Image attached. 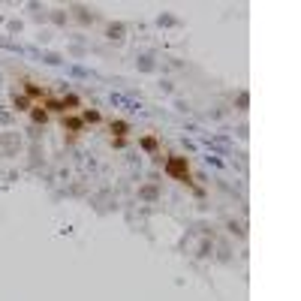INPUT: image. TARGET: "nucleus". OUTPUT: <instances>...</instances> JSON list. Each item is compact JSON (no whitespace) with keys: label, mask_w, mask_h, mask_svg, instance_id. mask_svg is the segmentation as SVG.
<instances>
[{"label":"nucleus","mask_w":301,"mask_h":301,"mask_svg":"<svg viewBox=\"0 0 301 301\" xmlns=\"http://www.w3.org/2000/svg\"><path fill=\"white\" fill-rule=\"evenodd\" d=\"M58 121H61V127H64V130L69 133V142H72L75 135H78L81 130H85V121H81L78 115H61Z\"/></svg>","instance_id":"nucleus-1"},{"label":"nucleus","mask_w":301,"mask_h":301,"mask_svg":"<svg viewBox=\"0 0 301 301\" xmlns=\"http://www.w3.org/2000/svg\"><path fill=\"white\" fill-rule=\"evenodd\" d=\"M142 145H145V148H148V151H154V148H157V139H151V135H148V139H145V142H142Z\"/></svg>","instance_id":"nucleus-10"},{"label":"nucleus","mask_w":301,"mask_h":301,"mask_svg":"<svg viewBox=\"0 0 301 301\" xmlns=\"http://www.w3.org/2000/svg\"><path fill=\"white\" fill-rule=\"evenodd\" d=\"M12 105H15L18 112H31V108H34V102L28 100L24 94H12Z\"/></svg>","instance_id":"nucleus-8"},{"label":"nucleus","mask_w":301,"mask_h":301,"mask_svg":"<svg viewBox=\"0 0 301 301\" xmlns=\"http://www.w3.org/2000/svg\"><path fill=\"white\" fill-rule=\"evenodd\" d=\"M108 130L118 135V139H124V135L130 133V124H127V121H121V118H118V121L112 118V121H108Z\"/></svg>","instance_id":"nucleus-5"},{"label":"nucleus","mask_w":301,"mask_h":301,"mask_svg":"<svg viewBox=\"0 0 301 301\" xmlns=\"http://www.w3.org/2000/svg\"><path fill=\"white\" fill-rule=\"evenodd\" d=\"M24 97L31 102H42L45 97H48V91L42 88V85H36V81H31V78H24Z\"/></svg>","instance_id":"nucleus-2"},{"label":"nucleus","mask_w":301,"mask_h":301,"mask_svg":"<svg viewBox=\"0 0 301 301\" xmlns=\"http://www.w3.org/2000/svg\"><path fill=\"white\" fill-rule=\"evenodd\" d=\"M166 172L169 175H178L184 184H190V169H187L184 160H166Z\"/></svg>","instance_id":"nucleus-4"},{"label":"nucleus","mask_w":301,"mask_h":301,"mask_svg":"<svg viewBox=\"0 0 301 301\" xmlns=\"http://www.w3.org/2000/svg\"><path fill=\"white\" fill-rule=\"evenodd\" d=\"M31 118H34V124H48V112L42 108V102H34V108H31Z\"/></svg>","instance_id":"nucleus-6"},{"label":"nucleus","mask_w":301,"mask_h":301,"mask_svg":"<svg viewBox=\"0 0 301 301\" xmlns=\"http://www.w3.org/2000/svg\"><path fill=\"white\" fill-rule=\"evenodd\" d=\"M42 108H45L48 115H58V118H61V115H69L67 105H64V100H61V97H54V94H48V97L42 100Z\"/></svg>","instance_id":"nucleus-3"},{"label":"nucleus","mask_w":301,"mask_h":301,"mask_svg":"<svg viewBox=\"0 0 301 301\" xmlns=\"http://www.w3.org/2000/svg\"><path fill=\"white\" fill-rule=\"evenodd\" d=\"M78 118L85 121V127H88V124H102V115L97 112V108H85V112H81Z\"/></svg>","instance_id":"nucleus-7"},{"label":"nucleus","mask_w":301,"mask_h":301,"mask_svg":"<svg viewBox=\"0 0 301 301\" xmlns=\"http://www.w3.org/2000/svg\"><path fill=\"white\" fill-rule=\"evenodd\" d=\"M61 100H64V105H67V112H72V108H78V105H81V100H78L75 94H64Z\"/></svg>","instance_id":"nucleus-9"}]
</instances>
